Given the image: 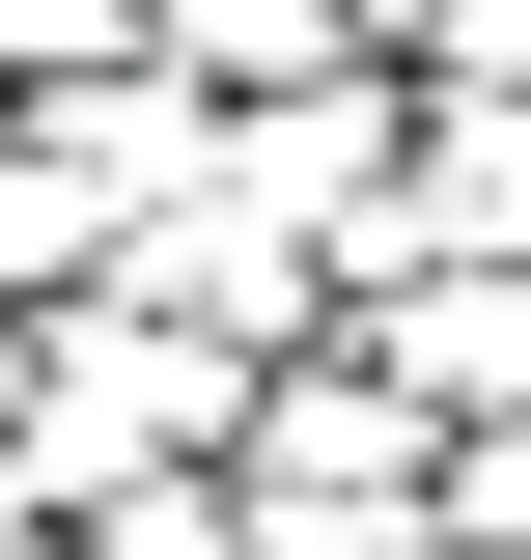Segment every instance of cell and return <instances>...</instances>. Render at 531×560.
<instances>
[{
    "mask_svg": "<svg viewBox=\"0 0 531 560\" xmlns=\"http://www.w3.org/2000/svg\"><path fill=\"white\" fill-rule=\"evenodd\" d=\"M224 420H252V364L168 337L140 280H28V504H113V477H197Z\"/></svg>",
    "mask_w": 531,
    "mask_h": 560,
    "instance_id": "1",
    "label": "cell"
},
{
    "mask_svg": "<svg viewBox=\"0 0 531 560\" xmlns=\"http://www.w3.org/2000/svg\"><path fill=\"white\" fill-rule=\"evenodd\" d=\"M168 168H197V84H168V57H113V84H28V113H0V308H28V280H113Z\"/></svg>",
    "mask_w": 531,
    "mask_h": 560,
    "instance_id": "2",
    "label": "cell"
},
{
    "mask_svg": "<svg viewBox=\"0 0 531 560\" xmlns=\"http://www.w3.org/2000/svg\"><path fill=\"white\" fill-rule=\"evenodd\" d=\"M420 448H448V420H420L364 337H280V364H252V420H224L252 560H308V533H420Z\"/></svg>",
    "mask_w": 531,
    "mask_h": 560,
    "instance_id": "3",
    "label": "cell"
},
{
    "mask_svg": "<svg viewBox=\"0 0 531 560\" xmlns=\"http://www.w3.org/2000/svg\"><path fill=\"white\" fill-rule=\"evenodd\" d=\"M392 113H420V57H335V84H224L197 113V168L252 224H308L335 280H364V224H392Z\"/></svg>",
    "mask_w": 531,
    "mask_h": 560,
    "instance_id": "4",
    "label": "cell"
},
{
    "mask_svg": "<svg viewBox=\"0 0 531 560\" xmlns=\"http://www.w3.org/2000/svg\"><path fill=\"white\" fill-rule=\"evenodd\" d=\"M113 280H140V308H168V337H224V364H280V337H335V253H308V224H252V197H224V168H168Z\"/></svg>",
    "mask_w": 531,
    "mask_h": 560,
    "instance_id": "5",
    "label": "cell"
},
{
    "mask_svg": "<svg viewBox=\"0 0 531 560\" xmlns=\"http://www.w3.org/2000/svg\"><path fill=\"white\" fill-rule=\"evenodd\" d=\"M364 253H531V113L504 84H420L392 113V224Z\"/></svg>",
    "mask_w": 531,
    "mask_h": 560,
    "instance_id": "6",
    "label": "cell"
},
{
    "mask_svg": "<svg viewBox=\"0 0 531 560\" xmlns=\"http://www.w3.org/2000/svg\"><path fill=\"white\" fill-rule=\"evenodd\" d=\"M140 57H168V84L224 113V84H335V57H420V0H140Z\"/></svg>",
    "mask_w": 531,
    "mask_h": 560,
    "instance_id": "7",
    "label": "cell"
},
{
    "mask_svg": "<svg viewBox=\"0 0 531 560\" xmlns=\"http://www.w3.org/2000/svg\"><path fill=\"white\" fill-rule=\"evenodd\" d=\"M420 533H448V560H531V420H448V448H420Z\"/></svg>",
    "mask_w": 531,
    "mask_h": 560,
    "instance_id": "8",
    "label": "cell"
},
{
    "mask_svg": "<svg viewBox=\"0 0 531 560\" xmlns=\"http://www.w3.org/2000/svg\"><path fill=\"white\" fill-rule=\"evenodd\" d=\"M140 57V0H0V84H113Z\"/></svg>",
    "mask_w": 531,
    "mask_h": 560,
    "instance_id": "9",
    "label": "cell"
},
{
    "mask_svg": "<svg viewBox=\"0 0 531 560\" xmlns=\"http://www.w3.org/2000/svg\"><path fill=\"white\" fill-rule=\"evenodd\" d=\"M420 84H504L531 113V0H420Z\"/></svg>",
    "mask_w": 531,
    "mask_h": 560,
    "instance_id": "10",
    "label": "cell"
},
{
    "mask_svg": "<svg viewBox=\"0 0 531 560\" xmlns=\"http://www.w3.org/2000/svg\"><path fill=\"white\" fill-rule=\"evenodd\" d=\"M0 477H28V308H0Z\"/></svg>",
    "mask_w": 531,
    "mask_h": 560,
    "instance_id": "11",
    "label": "cell"
},
{
    "mask_svg": "<svg viewBox=\"0 0 531 560\" xmlns=\"http://www.w3.org/2000/svg\"><path fill=\"white\" fill-rule=\"evenodd\" d=\"M308 560H448V533H308Z\"/></svg>",
    "mask_w": 531,
    "mask_h": 560,
    "instance_id": "12",
    "label": "cell"
}]
</instances>
